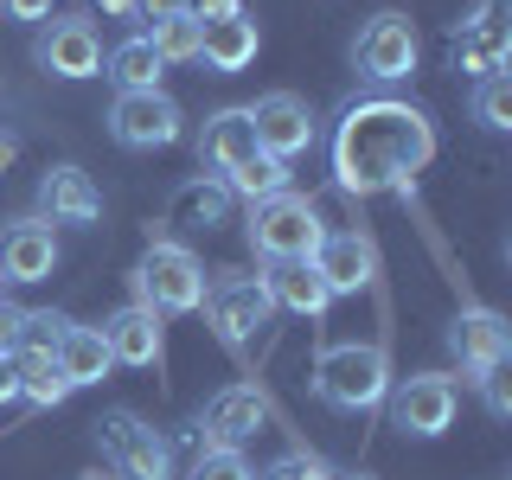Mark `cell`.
Wrapping results in <instances>:
<instances>
[{
  "mask_svg": "<svg viewBox=\"0 0 512 480\" xmlns=\"http://www.w3.org/2000/svg\"><path fill=\"white\" fill-rule=\"evenodd\" d=\"M436 160V128L423 109L372 96V103H352L333 135V180L352 199H372V192H397Z\"/></svg>",
  "mask_w": 512,
  "mask_h": 480,
  "instance_id": "obj_1",
  "label": "cell"
},
{
  "mask_svg": "<svg viewBox=\"0 0 512 480\" xmlns=\"http://www.w3.org/2000/svg\"><path fill=\"white\" fill-rule=\"evenodd\" d=\"M320 237H327V224H320L314 199H301V192H276V199L250 205V244L263 263H314Z\"/></svg>",
  "mask_w": 512,
  "mask_h": 480,
  "instance_id": "obj_2",
  "label": "cell"
},
{
  "mask_svg": "<svg viewBox=\"0 0 512 480\" xmlns=\"http://www.w3.org/2000/svg\"><path fill=\"white\" fill-rule=\"evenodd\" d=\"M314 391H320V404H333V410H372V404H384V391H391V359H384L378 346H359V340L327 346L320 365H314Z\"/></svg>",
  "mask_w": 512,
  "mask_h": 480,
  "instance_id": "obj_3",
  "label": "cell"
},
{
  "mask_svg": "<svg viewBox=\"0 0 512 480\" xmlns=\"http://www.w3.org/2000/svg\"><path fill=\"white\" fill-rule=\"evenodd\" d=\"M135 288H141V308L154 314H192L205 301V269L186 244H148L135 269Z\"/></svg>",
  "mask_w": 512,
  "mask_h": 480,
  "instance_id": "obj_4",
  "label": "cell"
},
{
  "mask_svg": "<svg viewBox=\"0 0 512 480\" xmlns=\"http://www.w3.org/2000/svg\"><path fill=\"white\" fill-rule=\"evenodd\" d=\"M96 442H103L109 468H116L122 480H173V448L160 442L135 410H109V416H96Z\"/></svg>",
  "mask_w": 512,
  "mask_h": 480,
  "instance_id": "obj_5",
  "label": "cell"
},
{
  "mask_svg": "<svg viewBox=\"0 0 512 480\" xmlns=\"http://www.w3.org/2000/svg\"><path fill=\"white\" fill-rule=\"evenodd\" d=\"M109 135L122 148H173L186 135V116L167 90H122L116 109H109Z\"/></svg>",
  "mask_w": 512,
  "mask_h": 480,
  "instance_id": "obj_6",
  "label": "cell"
},
{
  "mask_svg": "<svg viewBox=\"0 0 512 480\" xmlns=\"http://www.w3.org/2000/svg\"><path fill=\"white\" fill-rule=\"evenodd\" d=\"M512 58V0H480L474 20L455 26V64L468 77H506Z\"/></svg>",
  "mask_w": 512,
  "mask_h": 480,
  "instance_id": "obj_7",
  "label": "cell"
},
{
  "mask_svg": "<svg viewBox=\"0 0 512 480\" xmlns=\"http://www.w3.org/2000/svg\"><path fill=\"white\" fill-rule=\"evenodd\" d=\"M384 397H391V423L404 436H442L455 423V378H442V372H416Z\"/></svg>",
  "mask_w": 512,
  "mask_h": 480,
  "instance_id": "obj_8",
  "label": "cell"
},
{
  "mask_svg": "<svg viewBox=\"0 0 512 480\" xmlns=\"http://www.w3.org/2000/svg\"><path fill=\"white\" fill-rule=\"evenodd\" d=\"M359 71L372 77V84H397V77L416 71V26L404 13H378V20L359 32Z\"/></svg>",
  "mask_w": 512,
  "mask_h": 480,
  "instance_id": "obj_9",
  "label": "cell"
},
{
  "mask_svg": "<svg viewBox=\"0 0 512 480\" xmlns=\"http://www.w3.org/2000/svg\"><path fill=\"white\" fill-rule=\"evenodd\" d=\"M448 352L461 359V372L487 378V372H500V365H506L512 327L493 308H468V314H455V327H448Z\"/></svg>",
  "mask_w": 512,
  "mask_h": 480,
  "instance_id": "obj_10",
  "label": "cell"
},
{
  "mask_svg": "<svg viewBox=\"0 0 512 480\" xmlns=\"http://www.w3.org/2000/svg\"><path fill=\"white\" fill-rule=\"evenodd\" d=\"M205 308H212V327H218L231 346H244L250 333L269 327V314H276L256 276H224V282H212V288H205Z\"/></svg>",
  "mask_w": 512,
  "mask_h": 480,
  "instance_id": "obj_11",
  "label": "cell"
},
{
  "mask_svg": "<svg viewBox=\"0 0 512 480\" xmlns=\"http://www.w3.org/2000/svg\"><path fill=\"white\" fill-rule=\"evenodd\" d=\"M250 122H256V148H263V154H276V160H295V154L314 141V109L301 103L295 90L263 96V103L250 109Z\"/></svg>",
  "mask_w": 512,
  "mask_h": 480,
  "instance_id": "obj_12",
  "label": "cell"
},
{
  "mask_svg": "<svg viewBox=\"0 0 512 480\" xmlns=\"http://www.w3.org/2000/svg\"><path fill=\"white\" fill-rule=\"evenodd\" d=\"M314 276L327 282V295H359L378 276V250L365 231H327L314 250Z\"/></svg>",
  "mask_w": 512,
  "mask_h": 480,
  "instance_id": "obj_13",
  "label": "cell"
},
{
  "mask_svg": "<svg viewBox=\"0 0 512 480\" xmlns=\"http://www.w3.org/2000/svg\"><path fill=\"white\" fill-rule=\"evenodd\" d=\"M263 423H269V404H263L256 384H231V391H218L212 404H205V416H199V429H205L212 448H244Z\"/></svg>",
  "mask_w": 512,
  "mask_h": 480,
  "instance_id": "obj_14",
  "label": "cell"
},
{
  "mask_svg": "<svg viewBox=\"0 0 512 480\" xmlns=\"http://www.w3.org/2000/svg\"><path fill=\"white\" fill-rule=\"evenodd\" d=\"M39 64L52 77H96L103 71V39H96V26L90 20H52L39 32Z\"/></svg>",
  "mask_w": 512,
  "mask_h": 480,
  "instance_id": "obj_15",
  "label": "cell"
},
{
  "mask_svg": "<svg viewBox=\"0 0 512 480\" xmlns=\"http://www.w3.org/2000/svg\"><path fill=\"white\" fill-rule=\"evenodd\" d=\"M103 346L116 365H135V372H148V365H160V314L141 308V301H128V308H116L103 320Z\"/></svg>",
  "mask_w": 512,
  "mask_h": 480,
  "instance_id": "obj_16",
  "label": "cell"
},
{
  "mask_svg": "<svg viewBox=\"0 0 512 480\" xmlns=\"http://www.w3.org/2000/svg\"><path fill=\"white\" fill-rule=\"evenodd\" d=\"M39 218L45 224H96L103 218V192L84 167H52L39 180Z\"/></svg>",
  "mask_w": 512,
  "mask_h": 480,
  "instance_id": "obj_17",
  "label": "cell"
},
{
  "mask_svg": "<svg viewBox=\"0 0 512 480\" xmlns=\"http://www.w3.org/2000/svg\"><path fill=\"white\" fill-rule=\"evenodd\" d=\"M58 269V237L45 218H20L0 237V276L7 282H45Z\"/></svg>",
  "mask_w": 512,
  "mask_h": 480,
  "instance_id": "obj_18",
  "label": "cell"
},
{
  "mask_svg": "<svg viewBox=\"0 0 512 480\" xmlns=\"http://www.w3.org/2000/svg\"><path fill=\"white\" fill-rule=\"evenodd\" d=\"M256 282H263V295H269V308H288V314H327V282H320L314 276V263H269L263 269V276H256Z\"/></svg>",
  "mask_w": 512,
  "mask_h": 480,
  "instance_id": "obj_19",
  "label": "cell"
},
{
  "mask_svg": "<svg viewBox=\"0 0 512 480\" xmlns=\"http://www.w3.org/2000/svg\"><path fill=\"white\" fill-rule=\"evenodd\" d=\"M199 154L212 160L218 173H231V167H244L250 154H263V148H256V122H250V109H218V116L205 122V135H199Z\"/></svg>",
  "mask_w": 512,
  "mask_h": 480,
  "instance_id": "obj_20",
  "label": "cell"
},
{
  "mask_svg": "<svg viewBox=\"0 0 512 480\" xmlns=\"http://www.w3.org/2000/svg\"><path fill=\"white\" fill-rule=\"evenodd\" d=\"M199 58L212 64V71H244V64H256V20L250 13H231V20H212L199 26Z\"/></svg>",
  "mask_w": 512,
  "mask_h": 480,
  "instance_id": "obj_21",
  "label": "cell"
},
{
  "mask_svg": "<svg viewBox=\"0 0 512 480\" xmlns=\"http://www.w3.org/2000/svg\"><path fill=\"white\" fill-rule=\"evenodd\" d=\"M52 365L64 372V384H71V391H84V384H103L116 359H109V346H103V333H96V327H64Z\"/></svg>",
  "mask_w": 512,
  "mask_h": 480,
  "instance_id": "obj_22",
  "label": "cell"
},
{
  "mask_svg": "<svg viewBox=\"0 0 512 480\" xmlns=\"http://www.w3.org/2000/svg\"><path fill=\"white\" fill-rule=\"evenodd\" d=\"M103 71L116 77V90H160V71H167V64H160V52L148 45V32H141V39H122L116 52L103 58Z\"/></svg>",
  "mask_w": 512,
  "mask_h": 480,
  "instance_id": "obj_23",
  "label": "cell"
},
{
  "mask_svg": "<svg viewBox=\"0 0 512 480\" xmlns=\"http://www.w3.org/2000/svg\"><path fill=\"white\" fill-rule=\"evenodd\" d=\"M224 192H237V199H276V192H288V160L276 154H250L244 167H231L224 173Z\"/></svg>",
  "mask_w": 512,
  "mask_h": 480,
  "instance_id": "obj_24",
  "label": "cell"
},
{
  "mask_svg": "<svg viewBox=\"0 0 512 480\" xmlns=\"http://www.w3.org/2000/svg\"><path fill=\"white\" fill-rule=\"evenodd\" d=\"M148 45L160 52V64H192V58H199V20H186V13H167V20H154Z\"/></svg>",
  "mask_w": 512,
  "mask_h": 480,
  "instance_id": "obj_25",
  "label": "cell"
},
{
  "mask_svg": "<svg viewBox=\"0 0 512 480\" xmlns=\"http://www.w3.org/2000/svg\"><path fill=\"white\" fill-rule=\"evenodd\" d=\"M20 397L26 404H39V410H52L71 397V384H64V372L52 359H20Z\"/></svg>",
  "mask_w": 512,
  "mask_h": 480,
  "instance_id": "obj_26",
  "label": "cell"
},
{
  "mask_svg": "<svg viewBox=\"0 0 512 480\" xmlns=\"http://www.w3.org/2000/svg\"><path fill=\"white\" fill-rule=\"evenodd\" d=\"M224 205H231V192L224 186H205V180H192V186H180V199H173V218H186V224H224Z\"/></svg>",
  "mask_w": 512,
  "mask_h": 480,
  "instance_id": "obj_27",
  "label": "cell"
},
{
  "mask_svg": "<svg viewBox=\"0 0 512 480\" xmlns=\"http://www.w3.org/2000/svg\"><path fill=\"white\" fill-rule=\"evenodd\" d=\"M64 327H71L64 314H26V320H20V346H13V359H52L58 340H64Z\"/></svg>",
  "mask_w": 512,
  "mask_h": 480,
  "instance_id": "obj_28",
  "label": "cell"
},
{
  "mask_svg": "<svg viewBox=\"0 0 512 480\" xmlns=\"http://www.w3.org/2000/svg\"><path fill=\"white\" fill-rule=\"evenodd\" d=\"M474 116L487 122V128H512V77H480Z\"/></svg>",
  "mask_w": 512,
  "mask_h": 480,
  "instance_id": "obj_29",
  "label": "cell"
},
{
  "mask_svg": "<svg viewBox=\"0 0 512 480\" xmlns=\"http://www.w3.org/2000/svg\"><path fill=\"white\" fill-rule=\"evenodd\" d=\"M192 480H256V474H250V461L237 455V448H212V455H199Z\"/></svg>",
  "mask_w": 512,
  "mask_h": 480,
  "instance_id": "obj_30",
  "label": "cell"
},
{
  "mask_svg": "<svg viewBox=\"0 0 512 480\" xmlns=\"http://www.w3.org/2000/svg\"><path fill=\"white\" fill-rule=\"evenodd\" d=\"M263 480H333V468H327L320 455H308V448H288V455H282Z\"/></svg>",
  "mask_w": 512,
  "mask_h": 480,
  "instance_id": "obj_31",
  "label": "cell"
},
{
  "mask_svg": "<svg viewBox=\"0 0 512 480\" xmlns=\"http://www.w3.org/2000/svg\"><path fill=\"white\" fill-rule=\"evenodd\" d=\"M180 13H186V20H199V26H212V20L244 13V0H180Z\"/></svg>",
  "mask_w": 512,
  "mask_h": 480,
  "instance_id": "obj_32",
  "label": "cell"
},
{
  "mask_svg": "<svg viewBox=\"0 0 512 480\" xmlns=\"http://www.w3.org/2000/svg\"><path fill=\"white\" fill-rule=\"evenodd\" d=\"M480 397H487V410H493V416H506V410H512V384H506V365H500V372H487V378H480Z\"/></svg>",
  "mask_w": 512,
  "mask_h": 480,
  "instance_id": "obj_33",
  "label": "cell"
},
{
  "mask_svg": "<svg viewBox=\"0 0 512 480\" xmlns=\"http://www.w3.org/2000/svg\"><path fill=\"white\" fill-rule=\"evenodd\" d=\"M52 7H58V0H0V13H7V20H45Z\"/></svg>",
  "mask_w": 512,
  "mask_h": 480,
  "instance_id": "obj_34",
  "label": "cell"
},
{
  "mask_svg": "<svg viewBox=\"0 0 512 480\" xmlns=\"http://www.w3.org/2000/svg\"><path fill=\"white\" fill-rule=\"evenodd\" d=\"M20 320H26V308H7V301H0V352L20 346Z\"/></svg>",
  "mask_w": 512,
  "mask_h": 480,
  "instance_id": "obj_35",
  "label": "cell"
},
{
  "mask_svg": "<svg viewBox=\"0 0 512 480\" xmlns=\"http://www.w3.org/2000/svg\"><path fill=\"white\" fill-rule=\"evenodd\" d=\"M13 397H20V359L0 352V404H13Z\"/></svg>",
  "mask_w": 512,
  "mask_h": 480,
  "instance_id": "obj_36",
  "label": "cell"
},
{
  "mask_svg": "<svg viewBox=\"0 0 512 480\" xmlns=\"http://www.w3.org/2000/svg\"><path fill=\"white\" fill-rule=\"evenodd\" d=\"M141 13H148V20H167V13H180V0H135Z\"/></svg>",
  "mask_w": 512,
  "mask_h": 480,
  "instance_id": "obj_37",
  "label": "cell"
},
{
  "mask_svg": "<svg viewBox=\"0 0 512 480\" xmlns=\"http://www.w3.org/2000/svg\"><path fill=\"white\" fill-rule=\"evenodd\" d=\"M96 7H103L109 20H122V13H135V0H96Z\"/></svg>",
  "mask_w": 512,
  "mask_h": 480,
  "instance_id": "obj_38",
  "label": "cell"
},
{
  "mask_svg": "<svg viewBox=\"0 0 512 480\" xmlns=\"http://www.w3.org/2000/svg\"><path fill=\"white\" fill-rule=\"evenodd\" d=\"M13 154H20V141H13L7 128H0V167H13Z\"/></svg>",
  "mask_w": 512,
  "mask_h": 480,
  "instance_id": "obj_39",
  "label": "cell"
},
{
  "mask_svg": "<svg viewBox=\"0 0 512 480\" xmlns=\"http://www.w3.org/2000/svg\"><path fill=\"white\" fill-rule=\"evenodd\" d=\"M333 480H365V474H333Z\"/></svg>",
  "mask_w": 512,
  "mask_h": 480,
  "instance_id": "obj_40",
  "label": "cell"
},
{
  "mask_svg": "<svg viewBox=\"0 0 512 480\" xmlns=\"http://www.w3.org/2000/svg\"><path fill=\"white\" fill-rule=\"evenodd\" d=\"M90 480H96V474H90Z\"/></svg>",
  "mask_w": 512,
  "mask_h": 480,
  "instance_id": "obj_41",
  "label": "cell"
}]
</instances>
